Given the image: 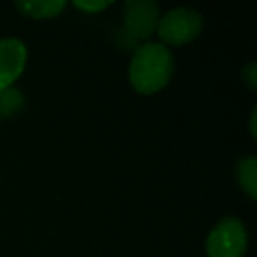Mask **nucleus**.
Here are the masks:
<instances>
[{"mask_svg": "<svg viewBox=\"0 0 257 257\" xmlns=\"http://www.w3.org/2000/svg\"><path fill=\"white\" fill-rule=\"evenodd\" d=\"M171 51L161 43H145L134 51L128 65V78L141 93H154L168 85L173 76Z\"/></svg>", "mask_w": 257, "mask_h": 257, "instance_id": "nucleus-1", "label": "nucleus"}, {"mask_svg": "<svg viewBox=\"0 0 257 257\" xmlns=\"http://www.w3.org/2000/svg\"><path fill=\"white\" fill-rule=\"evenodd\" d=\"M203 30V16L190 8H176L159 20L157 32L161 39L173 46L194 41Z\"/></svg>", "mask_w": 257, "mask_h": 257, "instance_id": "nucleus-2", "label": "nucleus"}, {"mask_svg": "<svg viewBox=\"0 0 257 257\" xmlns=\"http://www.w3.org/2000/svg\"><path fill=\"white\" fill-rule=\"evenodd\" d=\"M246 250V229L241 220L227 217L220 220L206 239L210 257H243Z\"/></svg>", "mask_w": 257, "mask_h": 257, "instance_id": "nucleus-3", "label": "nucleus"}, {"mask_svg": "<svg viewBox=\"0 0 257 257\" xmlns=\"http://www.w3.org/2000/svg\"><path fill=\"white\" fill-rule=\"evenodd\" d=\"M125 11V32L131 39H147L157 30L161 11L152 0H127Z\"/></svg>", "mask_w": 257, "mask_h": 257, "instance_id": "nucleus-4", "label": "nucleus"}, {"mask_svg": "<svg viewBox=\"0 0 257 257\" xmlns=\"http://www.w3.org/2000/svg\"><path fill=\"white\" fill-rule=\"evenodd\" d=\"M27 64V48L20 39H0V88L13 86Z\"/></svg>", "mask_w": 257, "mask_h": 257, "instance_id": "nucleus-5", "label": "nucleus"}, {"mask_svg": "<svg viewBox=\"0 0 257 257\" xmlns=\"http://www.w3.org/2000/svg\"><path fill=\"white\" fill-rule=\"evenodd\" d=\"M16 8L32 18H53L65 8L64 0H23L16 2Z\"/></svg>", "mask_w": 257, "mask_h": 257, "instance_id": "nucleus-6", "label": "nucleus"}, {"mask_svg": "<svg viewBox=\"0 0 257 257\" xmlns=\"http://www.w3.org/2000/svg\"><path fill=\"white\" fill-rule=\"evenodd\" d=\"M238 180L252 199L257 196V161L255 157H245L238 164Z\"/></svg>", "mask_w": 257, "mask_h": 257, "instance_id": "nucleus-7", "label": "nucleus"}, {"mask_svg": "<svg viewBox=\"0 0 257 257\" xmlns=\"http://www.w3.org/2000/svg\"><path fill=\"white\" fill-rule=\"evenodd\" d=\"M25 104L23 93L20 90L8 86V88H0V118H8L16 114Z\"/></svg>", "mask_w": 257, "mask_h": 257, "instance_id": "nucleus-8", "label": "nucleus"}, {"mask_svg": "<svg viewBox=\"0 0 257 257\" xmlns=\"http://www.w3.org/2000/svg\"><path fill=\"white\" fill-rule=\"evenodd\" d=\"M109 4L111 2H107V0H88V2H85V0H78V2H74L76 8L81 9V11H86V13L102 11V9H106Z\"/></svg>", "mask_w": 257, "mask_h": 257, "instance_id": "nucleus-9", "label": "nucleus"}, {"mask_svg": "<svg viewBox=\"0 0 257 257\" xmlns=\"http://www.w3.org/2000/svg\"><path fill=\"white\" fill-rule=\"evenodd\" d=\"M243 79L248 83L250 88L255 90V85H257V65L255 64H248L243 69Z\"/></svg>", "mask_w": 257, "mask_h": 257, "instance_id": "nucleus-10", "label": "nucleus"}, {"mask_svg": "<svg viewBox=\"0 0 257 257\" xmlns=\"http://www.w3.org/2000/svg\"><path fill=\"white\" fill-rule=\"evenodd\" d=\"M250 131H252V134L255 136V109H253L252 113V120H250Z\"/></svg>", "mask_w": 257, "mask_h": 257, "instance_id": "nucleus-11", "label": "nucleus"}]
</instances>
